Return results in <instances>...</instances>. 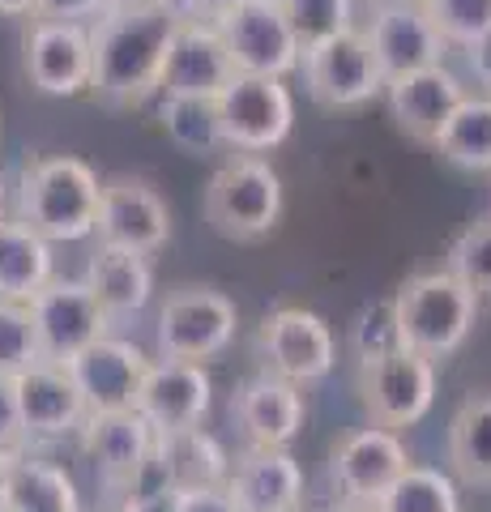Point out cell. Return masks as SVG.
<instances>
[{"mask_svg": "<svg viewBox=\"0 0 491 512\" xmlns=\"http://www.w3.org/2000/svg\"><path fill=\"white\" fill-rule=\"evenodd\" d=\"M299 73H304L308 99L325 111H359L372 99H385L389 86V77L368 43V30L359 26L329 35L321 43H308Z\"/></svg>", "mask_w": 491, "mask_h": 512, "instance_id": "obj_5", "label": "cell"}, {"mask_svg": "<svg viewBox=\"0 0 491 512\" xmlns=\"http://www.w3.org/2000/svg\"><path fill=\"white\" fill-rule=\"evenodd\" d=\"M449 466L466 487H491V393H470L449 419Z\"/></svg>", "mask_w": 491, "mask_h": 512, "instance_id": "obj_28", "label": "cell"}, {"mask_svg": "<svg viewBox=\"0 0 491 512\" xmlns=\"http://www.w3.org/2000/svg\"><path fill=\"white\" fill-rule=\"evenodd\" d=\"M445 269L479 299H491V218L470 222L466 231L453 235L445 252Z\"/></svg>", "mask_w": 491, "mask_h": 512, "instance_id": "obj_33", "label": "cell"}, {"mask_svg": "<svg viewBox=\"0 0 491 512\" xmlns=\"http://www.w3.org/2000/svg\"><path fill=\"white\" fill-rule=\"evenodd\" d=\"M18 402H22V423L30 444L47 440H65L82 436V427L90 419V406L77 380L65 363H35L30 372L18 376Z\"/></svg>", "mask_w": 491, "mask_h": 512, "instance_id": "obj_21", "label": "cell"}, {"mask_svg": "<svg viewBox=\"0 0 491 512\" xmlns=\"http://www.w3.org/2000/svg\"><path fill=\"white\" fill-rule=\"evenodd\" d=\"M214 26L235 60V73L287 82L304 64V39H299L291 13L282 9V0H244Z\"/></svg>", "mask_w": 491, "mask_h": 512, "instance_id": "obj_7", "label": "cell"}, {"mask_svg": "<svg viewBox=\"0 0 491 512\" xmlns=\"http://www.w3.org/2000/svg\"><path fill=\"white\" fill-rule=\"evenodd\" d=\"M227 491L244 512H304V466L291 448H244Z\"/></svg>", "mask_w": 491, "mask_h": 512, "instance_id": "obj_22", "label": "cell"}, {"mask_svg": "<svg viewBox=\"0 0 491 512\" xmlns=\"http://www.w3.org/2000/svg\"><path fill=\"white\" fill-rule=\"evenodd\" d=\"M257 355L269 376H282L299 384V389H312V384H321L334 372L338 342H334V329L316 312L274 308V312H265L257 329Z\"/></svg>", "mask_w": 491, "mask_h": 512, "instance_id": "obj_9", "label": "cell"}, {"mask_svg": "<svg viewBox=\"0 0 491 512\" xmlns=\"http://www.w3.org/2000/svg\"><path fill=\"white\" fill-rule=\"evenodd\" d=\"M231 419L248 448H291L308 423V397L282 376H252L231 397Z\"/></svg>", "mask_w": 491, "mask_h": 512, "instance_id": "obj_17", "label": "cell"}, {"mask_svg": "<svg viewBox=\"0 0 491 512\" xmlns=\"http://www.w3.org/2000/svg\"><path fill=\"white\" fill-rule=\"evenodd\" d=\"M346 346H351L355 363H368V359H385L393 350H402V329H398V303L389 299H376V303H363L359 316L351 320V333H346Z\"/></svg>", "mask_w": 491, "mask_h": 512, "instance_id": "obj_32", "label": "cell"}, {"mask_svg": "<svg viewBox=\"0 0 491 512\" xmlns=\"http://www.w3.org/2000/svg\"><path fill=\"white\" fill-rule=\"evenodd\" d=\"M52 278V244L39 231H30L22 218L0 222V299L30 303Z\"/></svg>", "mask_w": 491, "mask_h": 512, "instance_id": "obj_25", "label": "cell"}, {"mask_svg": "<svg viewBox=\"0 0 491 512\" xmlns=\"http://www.w3.org/2000/svg\"><path fill=\"white\" fill-rule=\"evenodd\" d=\"M176 5H180L184 18H193V22H218L235 5H244V0H176Z\"/></svg>", "mask_w": 491, "mask_h": 512, "instance_id": "obj_40", "label": "cell"}, {"mask_svg": "<svg viewBox=\"0 0 491 512\" xmlns=\"http://www.w3.org/2000/svg\"><path fill=\"white\" fill-rule=\"evenodd\" d=\"M240 312L235 303L214 291V286H180L163 299L154 325V350L158 359L180 363H210L235 342Z\"/></svg>", "mask_w": 491, "mask_h": 512, "instance_id": "obj_6", "label": "cell"}, {"mask_svg": "<svg viewBox=\"0 0 491 512\" xmlns=\"http://www.w3.org/2000/svg\"><path fill=\"white\" fill-rule=\"evenodd\" d=\"M82 457L90 461L99 487L112 495V504L120 500V491L129 487V478L141 470V461L154 453L158 431L141 419L137 410H120V414H90L82 436Z\"/></svg>", "mask_w": 491, "mask_h": 512, "instance_id": "obj_18", "label": "cell"}, {"mask_svg": "<svg viewBox=\"0 0 491 512\" xmlns=\"http://www.w3.org/2000/svg\"><path fill=\"white\" fill-rule=\"evenodd\" d=\"M94 239L107 248H129L141 256L163 252L171 239V210L163 192L150 180H141V175H112V180H103Z\"/></svg>", "mask_w": 491, "mask_h": 512, "instance_id": "obj_14", "label": "cell"}, {"mask_svg": "<svg viewBox=\"0 0 491 512\" xmlns=\"http://www.w3.org/2000/svg\"><path fill=\"white\" fill-rule=\"evenodd\" d=\"M201 210L214 235L231 244H261L282 218V175L261 154H235L210 175Z\"/></svg>", "mask_w": 491, "mask_h": 512, "instance_id": "obj_4", "label": "cell"}, {"mask_svg": "<svg viewBox=\"0 0 491 512\" xmlns=\"http://www.w3.org/2000/svg\"><path fill=\"white\" fill-rule=\"evenodd\" d=\"M0 222H9V180L0 175Z\"/></svg>", "mask_w": 491, "mask_h": 512, "instance_id": "obj_47", "label": "cell"}, {"mask_svg": "<svg viewBox=\"0 0 491 512\" xmlns=\"http://www.w3.org/2000/svg\"><path fill=\"white\" fill-rule=\"evenodd\" d=\"M112 512H180V491L158 495V500H146V504H124V508H112Z\"/></svg>", "mask_w": 491, "mask_h": 512, "instance_id": "obj_41", "label": "cell"}, {"mask_svg": "<svg viewBox=\"0 0 491 512\" xmlns=\"http://www.w3.org/2000/svg\"><path fill=\"white\" fill-rule=\"evenodd\" d=\"M415 466L406 453L402 431L389 427H355L334 444L329 453V474L342 491V500L351 504H380L389 495V487Z\"/></svg>", "mask_w": 491, "mask_h": 512, "instance_id": "obj_13", "label": "cell"}, {"mask_svg": "<svg viewBox=\"0 0 491 512\" xmlns=\"http://www.w3.org/2000/svg\"><path fill=\"white\" fill-rule=\"evenodd\" d=\"M376 508L380 512H462V495H457V483L445 470L410 466Z\"/></svg>", "mask_w": 491, "mask_h": 512, "instance_id": "obj_31", "label": "cell"}, {"mask_svg": "<svg viewBox=\"0 0 491 512\" xmlns=\"http://www.w3.org/2000/svg\"><path fill=\"white\" fill-rule=\"evenodd\" d=\"M436 380V359H423L402 346L385 359L359 363V406L368 410V423L376 427H419L436 406Z\"/></svg>", "mask_w": 491, "mask_h": 512, "instance_id": "obj_8", "label": "cell"}, {"mask_svg": "<svg viewBox=\"0 0 491 512\" xmlns=\"http://www.w3.org/2000/svg\"><path fill=\"white\" fill-rule=\"evenodd\" d=\"M158 448H163V457H167V470H171L176 491H214V487L231 483L235 461L223 453V444H218L205 427L158 436Z\"/></svg>", "mask_w": 491, "mask_h": 512, "instance_id": "obj_27", "label": "cell"}, {"mask_svg": "<svg viewBox=\"0 0 491 512\" xmlns=\"http://www.w3.org/2000/svg\"><path fill=\"white\" fill-rule=\"evenodd\" d=\"M35 363H43V346L30 303L0 299V376H22Z\"/></svg>", "mask_w": 491, "mask_h": 512, "instance_id": "obj_34", "label": "cell"}, {"mask_svg": "<svg viewBox=\"0 0 491 512\" xmlns=\"http://www.w3.org/2000/svg\"><path fill=\"white\" fill-rule=\"evenodd\" d=\"M22 73L47 99H77L90 94L94 77V39L86 22L35 18L22 43Z\"/></svg>", "mask_w": 491, "mask_h": 512, "instance_id": "obj_12", "label": "cell"}, {"mask_svg": "<svg viewBox=\"0 0 491 512\" xmlns=\"http://www.w3.org/2000/svg\"><path fill=\"white\" fill-rule=\"evenodd\" d=\"M235 77L240 73H235V60L223 35H218V26L184 18L167 52L163 99H218Z\"/></svg>", "mask_w": 491, "mask_h": 512, "instance_id": "obj_20", "label": "cell"}, {"mask_svg": "<svg viewBox=\"0 0 491 512\" xmlns=\"http://www.w3.org/2000/svg\"><path fill=\"white\" fill-rule=\"evenodd\" d=\"M107 13V0H39L35 18H52V22H86L94 26Z\"/></svg>", "mask_w": 491, "mask_h": 512, "instance_id": "obj_38", "label": "cell"}, {"mask_svg": "<svg viewBox=\"0 0 491 512\" xmlns=\"http://www.w3.org/2000/svg\"><path fill=\"white\" fill-rule=\"evenodd\" d=\"M0 512H5V508H0Z\"/></svg>", "mask_w": 491, "mask_h": 512, "instance_id": "obj_48", "label": "cell"}, {"mask_svg": "<svg viewBox=\"0 0 491 512\" xmlns=\"http://www.w3.org/2000/svg\"><path fill=\"white\" fill-rule=\"evenodd\" d=\"M171 0H107V13H137V9H158Z\"/></svg>", "mask_w": 491, "mask_h": 512, "instance_id": "obj_43", "label": "cell"}, {"mask_svg": "<svg viewBox=\"0 0 491 512\" xmlns=\"http://www.w3.org/2000/svg\"><path fill=\"white\" fill-rule=\"evenodd\" d=\"M436 154L462 171H491V94H470L436 141Z\"/></svg>", "mask_w": 491, "mask_h": 512, "instance_id": "obj_30", "label": "cell"}, {"mask_svg": "<svg viewBox=\"0 0 491 512\" xmlns=\"http://www.w3.org/2000/svg\"><path fill=\"white\" fill-rule=\"evenodd\" d=\"M30 316H35L39 329V346L47 363H73L82 350H90L99 338L112 333L116 320L103 312L99 295L73 278H52L43 291L30 299Z\"/></svg>", "mask_w": 491, "mask_h": 512, "instance_id": "obj_11", "label": "cell"}, {"mask_svg": "<svg viewBox=\"0 0 491 512\" xmlns=\"http://www.w3.org/2000/svg\"><path fill=\"white\" fill-rule=\"evenodd\" d=\"M368 43H372V52L389 82L393 77H406V73H419V69H436V64H445V56H449V43L436 30V22L427 18V9L372 13Z\"/></svg>", "mask_w": 491, "mask_h": 512, "instance_id": "obj_23", "label": "cell"}, {"mask_svg": "<svg viewBox=\"0 0 491 512\" xmlns=\"http://www.w3.org/2000/svg\"><path fill=\"white\" fill-rule=\"evenodd\" d=\"M393 303H398L402 346L436 363L457 355L470 342L474 325H479V308H483V299L470 286L457 282L449 269L410 274L393 291Z\"/></svg>", "mask_w": 491, "mask_h": 512, "instance_id": "obj_3", "label": "cell"}, {"mask_svg": "<svg viewBox=\"0 0 491 512\" xmlns=\"http://www.w3.org/2000/svg\"><path fill=\"white\" fill-rule=\"evenodd\" d=\"M0 448L26 453V423H22V402H18V376H0Z\"/></svg>", "mask_w": 491, "mask_h": 512, "instance_id": "obj_37", "label": "cell"}, {"mask_svg": "<svg viewBox=\"0 0 491 512\" xmlns=\"http://www.w3.org/2000/svg\"><path fill=\"white\" fill-rule=\"evenodd\" d=\"M0 508L5 512H82V495H77V483L65 466L35 457L26 448L9 474Z\"/></svg>", "mask_w": 491, "mask_h": 512, "instance_id": "obj_26", "label": "cell"}, {"mask_svg": "<svg viewBox=\"0 0 491 512\" xmlns=\"http://www.w3.org/2000/svg\"><path fill=\"white\" fill-rule=\"evenodd\" d=\"M180 512H244V508L235 504L227 487H214V491H180Z\"/></svg>", "mask_w": 491, "mask_h": 512, "instance_id": "obj_39", "label": "cell"}, {"mask_svg": "<svg viewBox=\"0 0 491 512\" xmlns=\"http://www.w3.org/2000/svg\"><path fill=\"white\" fill-rule=\"evenodd\" d=\"M214 402V380L205 363H180V359H154L146 384L137 393V414L158 436L201 427Z\"/></svg>", "mask_w": 491, "mask_h": 512, "instance_id": "obj_19", "label": "cell"}, {"mask_svg": "<svg viewBox=\"0 0 491 512\" xmlns=\"http://www.w3.org/2000/svg\"><path fill=\"white\" fill-rule=\"evenodd\" d=\"M223 111V137L235 154H269L291 137L295 128V94L282 77H248L240 73L235 82L218 94Z\"/></svg>", "mask_w": 491, "mask_h": 512, "instance_id": "obj_10", "label": "cell"}, {"mask_svg": "<svg viewBox=\"0 0 491 512\" xmlns=\"http://www.w3.org/2000/svg\"><path fill=\"white\" fill-rule=\"evenodd\" d=\"M103 180L69 154L30 158L18 180V218L47 244H77L99 231Z\"/></svg>", "mask_w": 491, "mask_h": 512, "instance_id": "obj_2", "label": "cell"}, {"mask_svg": "<svg viewBox=\"0 0 491 512\" xmlns=\"http://www.w3.org/2000/svg\"><path fill=\"white\" fill-rule=\"evenodd\" d=\"M22 453H13V448H0V500H5V487H9V474L18 466Z\"/></svg>", "mask_w": 491, "mask_h": 512, "instance_id": "obj_44", "label": "cell"}, {"mask_svg": "<svg viewBox=\"0 0 491 512\" xmlns=\"http://www.w3.org/2000/svg\"><path fill=\"white\" fill-rule=\"evenodd\" d=\"M86 286L99 295L103 312L112 320H133L146 312V303L154 295V265L141 252L99 244L86 265Z\"/></svg>", "mask_w": 491, "mask_h": 512, "instance_id": "obj_24", "label": "cell"}, {"mask_svg": "<svg viewBox=\"0 0 491 512\" xmlns=\"http://www.w3.org/2000/svg\"><path fill=\"white\" fill-rule=\"evenodd\" d=\"M329 512H380V508H376V504H351V500H338Z\"/></svg>", "mask_w": 491, "mask_h": 512, "instance_id": "obj_46", "label": "cell"}, {"mask_svg": "<svg viewBox=\"0 0 491 512\" xmlns=\"http://www.w3.org/2000/svg\"><path fill=\"white\" fill-rule=\"evenodd\" d=\"M423 9L449 47L474 52L479 43L491 39V0H427Z\"/></svg>", "mask_w": 491, "mask_h": 512, "instance_id": "obj_35", "label": "cell"}, {"mask_svg": "<svg viewBox=\"0 0 491 512\" xmlns=\"http://www.w3.org/2000/svg\"><path fill=\"white\" fill-rule=\"evenodd\" d=\"M282 9L291 13L304 47L355 26V0H282Z\"/></svg>", "mask_w": 491, "mask_h": 512, "instance_id": "obj_36", "label": "cell"}, {"mask_svg": "<svg viewBox=\"0 0 491 512\" xmlns=\"http://www.w3.org/2000/svg\"><path fill=\"white\" fill-rule=\"evenodd\" d=\"M150 367L154 359L137 342L107 333V338H99L69 363V372L77 389H82L90 414H120V410H137V393L146 384Z\"/></svg>", "mask_w": 491, "mask_h": 512, "instance_id": "obj_16", "label": "cell"}, {"mask_svg": "<svg viewBox=\"0 0 491 512\" xmlns=\"http://www.w3.org/2000/svg\"><path fill=\"white\" fill-rule=\"evenodd\" d=\"M184 26L180 5H158L137 13H103L90 26L94 39V77L90 94L103 107H141L163 94L167 52L176 30Z\"/></svg>", "mask_w": 491, "mask_h": 512, "instance_id": "obj_1", "label": "cell"}, {"mask_svg": "<svg viewBox=\"0 0 491 512\" xmlns=\"http://www.w3.org/2000/svg\"><path fill=\"white\" fill-rule=\"evenodd\" d=\"M158 124H163L171 146L184 150L188 158H214L218 150H227L218 99H163Z\"/></svg>", "mask_w": 491, "mask_h": 512, "instance_id": "obj_29", "label": "cell"}, {"mask_svg": "<svg viewBox=\"0 0 491 512\" xmlns=\"http://www.w3.org/2000/svg\"><path fill=\"white\" fill-rule=\"evenodd\" d=\"M39 0H0V18H35Z\"/></svg>", "mask_w": 491, "mask_h": 512, "instance_id": "obj_42", "label": "cell"}, {"mask_svg": "<svg viewBox=\"0 0 491 512\" xmlns=\"http://www.w3.org/2000/svg\"><path fill=\"white\" fill-rule=\"evenodd\" d=\"M372 13H380V9H423L427 0H363Z\"/></svg>", "mask_w": 491, "mask_h": 512, "instance_id": "obj_45", "label": "cell"}, {"mask_svg": "<svg viewBox=\"0 0 491 512\" xmlns=\"http://www.w3.org/2000/svg\"><path fill=\"white\" fill-rule=\"evenodd\" d=\"M466 99H470V90L449 64L393 77L385 86V107H389L393 124H398L415 146H432V150Z\"/></svg>", "mask_w": 491, "mask_h": 512, "instance_id": "obj_15", "label": "cell"}]
</instances>
